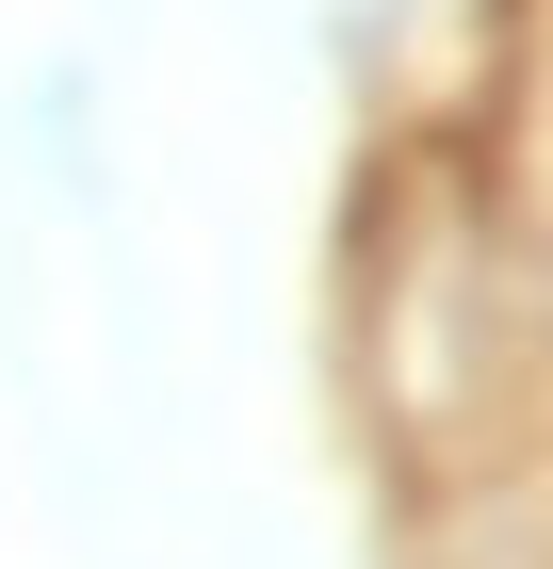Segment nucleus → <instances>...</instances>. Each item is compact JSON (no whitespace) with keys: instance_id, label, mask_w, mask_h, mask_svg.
<instances>
[{"instance_id":"f257e3e1","label":"nucleus","mask_w":553,"mask_h":569,"mask_svg":"<svg viewBox=\"0 0 553 569\" xmlns=\"http://www.w3.org/2000/svg\"><path fill=\"white\" fill-rule=\"evenodd\" d=\"M358 358L391 391L407 472H456V456H505L521 407L553 375V261L521 196L456 147H391V179L358 196Z\"/></svg>"}]
</instances>
